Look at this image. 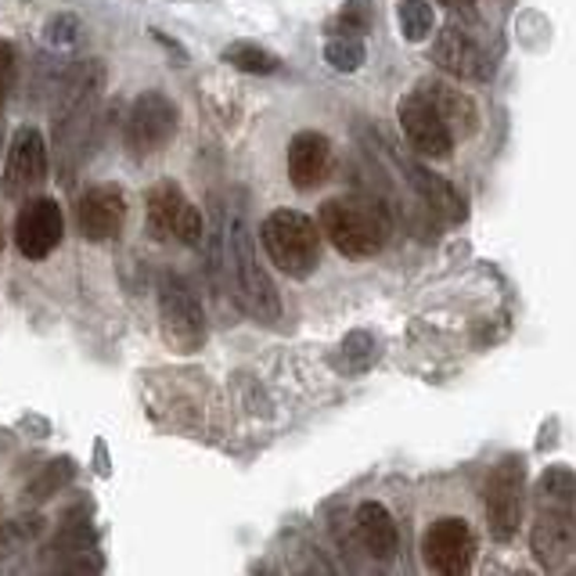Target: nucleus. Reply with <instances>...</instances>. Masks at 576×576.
I'll return each mask as SVG.
<instances>
[{
    "label": "nucleus",
    "instance_id": "6e6552de",
    "mask_svg": "<svg viewBox=\"0 0 576 576\" xmlns=\"http://www.w3.org/2000/svg\"><path fill=\"white\" fill-rule=\"evenodd\" d=\"M148 235L159 241H180V246H199L206 235V224L199 206L180 191L173 180H159L148 191Z\"/></svg>",
    "mask_w": 576,
    "mask_h": 576
},
{
    "label": "nucleus",
    "instance_id": "c85d7f7f",
    "mask_svg": "<svg viewBox=\"0 0 576 576\" xmlns=\"http://www.w3.org/2000/svg\"><path fill=\"white\" fill-rule=\"evenodd\" d=\"M43 33H48L51 48L66 51V48H72V43H76V37H80V19H76V14H54Z\"/></svg>",
    "mask_w": 576,
    "mask_h": 576
},
{
    "label": "nucleus",
    "instance_id": "f257e3e1",
    "mask_svg": "<svg viewBox=\"0 0 576 576\" xmlns=\"http://www.w3.org/2000/svg\"><path fill=\"white\" fill-rule=\"evenodd\" d=\"M217 267L227 281V288L235 292V299L246 307L256 321L275 325L281 317V296L270 275L264 270L260 256L252 246V231L246 224V213L238 206L224 209L217 220Z\"/></svg>",
    "mask_w": 576,
    "mask_h": 576
},
{
    "label": "nucleus",
    "instance_id": "4468645a",
    "mask_svg": "<svg viewBox=\"0 0 576 576\" xmlns=\"http://www.w3.org/2000/svg\"><path fill=\"white\" fill-rule=\"evenodd\" d=\"M529 548L544 569H563L576 555V512L569 508H537Z\"/></svg>",
    "mask_w": 576,
    "mask_h": 576
},
{
    "label": "nucleus",
    "instance_id": "5701e85b",
    "mask_svg": "<svg viewBox=\"0 0 576 576\" xmlns=\"http://www.w3.org/2000/svg\"><path fill=\"white\" fill-rule=\"evenodd\" d=\"M397 22H400V33L407 43H421L436 33V8L429 0H400Z\"/></svg>",
    "mask_w": 576,
    "mask_h": 576
},
{
    "label": "nucleus",
    "instance_id": "423d86ee",
    "mask_svg": "<svg viewBox=\"0 0 576 576\" xmlns=\"http://www.w3.org/2000/svg\"><path fill=\"white\" fill-rule=\"evenodd\" d=\"M483 512H487V529L494 540L508 544L523 526L526 515V468L523 458H501L487 476V490H483Z\"/></svg>",
    "mask_w": 576,
    "mask_h": 576
},
{
    "label": "nucleus",
    "instance_id": "7c9ffc66",
    "mask_svg": "<svg viewBox=\"0 0 576 576\" xmlns=\"http://www.w3.org/2000/svg\"><path fill=\"white\" fill-rule=\"evenodd\" d=\"M436 4H447L450 11L465 14V19H473V14H476V0H436Z\"/></svg>",
    "mask_w": 576,
    "mask_h": 576
},
{
    "label": "nucleus",
    "instance_id": "a878e982",
    "mask_svg": "<svg viewBox=\"0 0 576 576\" xmlns=\"http://www.w3.org/2000/svg\"><path fill=\"white\" fill-rule=\"evenodd\" d=\"M43 534L40 515H19V519H0V558H11L14 552H22L26 544H33Z\"/></svg>",
    "mask_w": 576,
    "mask_h": 576
},
{
    "label": "nucleus",
    "instance_id": "9d476101",
    "mask_svg": "<svg viewBox=\"0 0 576 576\" xmlns=\"http://www.w3.org/2000/svg\"><path fill=\"white\" fill-rule=\"evenodd\" d=\"M421 555H426V566L439 576H465L476 563V534L465 519H444L429 523L426 537H421Z\"/></svg>",
    "mask_w": 576,
    "mask_h": 576
},
{
    "label": "nucleus",
    "instance_id": "20e7f679",
    "mask_svg": "<svg viewBox=\"0 0 576 576\" xmlns=\"http://www.w3.org/2000/svg\"><path fill=\"white\" fill-rule=\"evenodd\" d=\"M260 241L281 275L310 278L321 264V224H314L299 209H275L260 224Z\"/></svg>",
    "mask_w": 576,
    "mask_h": 576
},
{
    "label": "nucleus",
    "instance_id": "f03ea898",
    "mask_svg": "<svg viewBox=\"0 0 576 576\" xmlns=\"http://www.w3.org/2000/svg\"><path fill=\"white\" fill-rule=\"evenodd\" d=\"M101 95H105V66L98 58H83V62H76L58 80L51 101V130L58 156H62V170H72L76 151L87 145L90 130H95Z\"/></svg>",
    "mask_w": 576,
    "mask_h": 576
},
{
    "label": "nucleus",
    "instance_id": "bb28decb",
    "mask_svg": "<svg viewBox=\"0 0 576 576\" xmlns=\"http://www.w3.org/2000/svg\"><path fill=\"white\" fill-rule=\"evenodd\" d=\"M339 360H342L346 371L368 368V364L375 360V339L368 336V331H354V336H346L342 350H339Z\"/></svg>",
    "mask_w": 576,
    "mask_h": 576
},
{
    "label": "nucleus",
    "instance_id": "dca6fc26",
    "mask_svg": "<svg viewBox=\"0 0 576 576\" xmlns=\"http://www.w3.org/2000/svg\"><path fill=\"white\" fill-rule=\"evenodd\" d=\"M48 558L58 573H95V569H101L95 526H90L83 515L69 519L62 529H58V537L51 540Z\"/></svg>",
    "mask_w": 576,
    "mask_h": 576
},
{
    "label": "nucleus",
    "instance_id": "c756f323",
    "mask_svg": "<svg viewBox=\"0 0 576 576\" xmlns=\"http://www.w3.org/2000/svg\"><path fill=\"white\" fill-rule=\"evenodd\" d=\"M11 72H14V48L8 40H0V109H4V101H8Z\"/></svg>",
    "mask_w": 576,
    "mask_h": 576
},
{
    "label": "nucleus",
    "instance_id": "2f4dec72",
    "mask_svg": "<svg viewBox=\"0 0 576 576\" xmlns=\"http://www.w3.org/2000/svg\"><path fill=\"white\" fill-rule=\"evenodd\" d=\"M4 241H8V231H4V224H0V249H4Z\"/></svg>",
    "mask_w": 576,
    "mask_h": 576
},
{
    "label": "nucleus",
    "instance_id": "7ed1b4c3",
    "mask_svg": "<svg viewBox=\"0 0 576 576\" xmlns=\"http://www.w3.org/2000/svg\"><path fill=\"white\" fill-rule=\"evenodd\" d=\"M321 235L350 260L383 252L389 235L386 209L364 195H339L321 206Z\"/></svg>",
    "mask_w": 576,
    "mask_h": 576
},
{
    "label": "nucleus",
    "instance_id": "1a4fd4ad",
    "mask_svg": "<svg viewBox=\"0 0 576 576\" xmlns=\"http://www.w3.org/2000/svg\"><path fill=\"white\" fill-rule=\"evenodd\" d=\"M51 170V156H48V141L37 127H22L11 138L8 159H4V173H0V191L8 199H29L37 195V188L48 180Z\"/></svg>",
    "mask_w": 576,
    "mask_h": 576
},
{
    "label": "nucleus",
    "instance_id": "cd10ccee",
    "mask_svg": "<svg viewBox=\"0 0 576 576\" xmlns=\"http://www.w3.org/2000/svg\"><path fill=\"white\" fill-rule=\"evenodd\" d=\"M339 33H368L371 29V0H346V8L339 11L336 22Z\"/></svg>",
    "mask_w": 576,
    "mask_h": 576
},
{
    "label": "nucleus",
    "instance_id": "2eb2a0df",
    "mask_svg": "<svg viewBox=\"0 0 576 576\" xmlns=\"http://www.w3.org/2000/svg\"><path fill=\"white\" fill-rule=\"evenodd\" d=\"M433 62L450 72V76H458V80H490V72H494V62H490V54L487 48L473 37V33H465L461 26H447L444 33L436 37L433 43Z\"/></svg>",
    "mask_w": 576,
    "mask_h": 576
},
{
    "label": "nucleus",
    "instance_id": "aec40b11",
    "mask_svg": "<svg viewBox=\"0 0 576 576\" xmlns=\"http://www.w3.org/2000/svg\"><path fill=\"white\" fill-rule=\"evenodd\" d=\"M354 526H357V537L360 544L368 548V555L375 558H397L400 552V534H397V523H393V515L386 505L378 501H364L354 515Z\"/></svg>",
    "mask_w": 576,
    "mask_h": 576
},
{
    "label": "nucleus",
    "instance_id": "39448f33",
    "mask_svg": "<svg viewBox=\"0 0 576 576\" xmlns=\"http://www.w3.org/2000/svg\"><path fill=\"white\" fill-rule=\"evenodd\" d=\"M156 299H159V328L166 346L173 354H199L209 339V325L191 285L180 275H173V270H162L156 285Z\"/></svg>",
    "mask_w": 576,
    "mask_h": 576
},
{
    "label": "nucleus",
    "instance_id": "a211bd4d",
    "mask_svg": "<svg viewBox=\"0 0 576 576\" xmlns=\"http://www.w3.org/2000/svg\"><path fill=\"white\" fill-rule=\"evenodd\" d=\"M397 166H400V173L407 177V185L415 188V195L433 209V213H439V217L450 220V224L465 220V199H461L458 191H454L450 180H444L439 173L426 170V166H421V162L404 159V156L397 159Z\"/></svg>",
    "mask_w": 576,
    "mask_h": 576
},
{
    "label": "nucleus",
    "instance_id": "f3484780",
    "mask_svg": "<svg viewBox=\"0 0 576 576\" xmlns=\"http://www.w3.org/2000/svg\"><path fill=\"white\" fill-rule=\"evenodd\" d=\"M331 166V141L317 130H302L288 145V180L299 191L317 188L328 177Z\"/></svg>",
    "mask_w": 576,
    "mask_h": 576
},
{
    "label": "nucleus",
    "instance_id": "9b49d317",
    "mask_svg": "<svg viewBox=\"0 0 576 576\" xmlns=\"http://www.w3.org/2000/svg\"><path fill=\"white\" fill-rule=\"evenodd\" d=\"M62 206L51 195H29L19 217H14V246H19L26 260H48L58 249V241H62Z\"/></svg>",
    "mask_w": 576,
    "mask_h": 576
},
{
    "label": "nucleus",
    "instance_id": "b1692460",
    "mask_svg": "<svg viewBox=\"0 0 576 576\" xmlns=\"http://www.w3.org/2000/svg\"><path fill=\"white\" fill-rule=\"evenodd\" d=\"M325 62L336 72H357L364 62H368V48L357 33H339L325 40Z\"/></svg>",
    "mask_w": 576,
    "mask_h": 576
},
{
    "label": "nucleus",
    "instance_id": "0eeeda50",
    "mask_svg": "<svg viewBox=\"0 0 576 576\" xmlns=\"http://www.w3.org/2000/svg\"><path fill=\"white\" fill-rule=\"evenodd\" d=\"M177 130H180V109L170 95L151 87L133 98L127 112V145L138 159L159 156L177 138Z\"/></svg>",
    "mask_w": 576,
    "mask_h": 576
},
{
    "label": "nucleus",
    "instance_id": "393cba45",
    "mask_svg": "<svg viewBox=\"0 0 576 576\" xmlns=\"http://www.w3.org/2000/svg\"><path fill=\"white\" fill-rule=\"evenodd\" d=\"M224 62L238 69V72H252V76H270V72H278V54H270L264 51L260 43H231V48H224Z\"/></svg>",
    "mask_w": 576,
    "mask_h": 576
},
{
    "label": "nucleus",
    "instance_id": "6ab92c4d",
    "mask_svg": "<svg viewBox=\"0 0 576 576\" xmlns=\"http://www.w3.org/2000/svg\"><path fill=\"white\" fill-rule=\"evenodd\" d=\"M418 90L433 101V109L444 116V123L450 127L454 138H473L479 130V109L465 90L450 87L447 80H421Z\"/></svg>",
    "mask_w": 576,
    "mask_h": 576
},
{
    "label": "nucleus",
    "instance_id": "f8f14e48",
    "mask_svg": "<svg viewBox=\"0 0 576 576\" xmlns=\"http://www.w3.org/2000/svg\"><path fill=\"white\" fill-rule=\"evenodd\" d=\"M397 119H400L404 138L411 141V148L418 151L421 159H447L454 151L450 127L444 123V116L433 109V101L421 95L418 87L400 101Z\"/></svg>",
    "mask_w": 576,
    "mask_h": 576
},
{
    "label": "nucleus",
    "instance_id": "4be33fe9",
    "mask_svg": "<svg viewBox=\"0 0 576 576\" xmlns=\"http://www.w3.org/2000/svg\"><path fill=\"white\" fill-rule=\"evenodd\" d=\"M537 508L576 512V473H569L566 465H552L537 483Z\"/></svg>",
    "mask_w": 576,
    "mask_h": 576
},
{
    "label": "nucleus",
    "instance_id": "412c9836",
    "mask_svg": "<svg viewBox=\"0 0 576 576\" xmlns=\"http://www.w3.org/2000/svg\"><path fill=\"white\" fill-rule=\"evenodd\" d=\"M72 476H76L72 458H54V461H48L33 479H29V487L22 490L26 505H43L48 497L62 494L69 483H72Z\"/></svg>",
    "mask_w": 576,
    "mask_h": 576
},
{
    "label": "nucleus",
    "instance_id": "ddd939ff",
    "mask_svg": "<svg viewBox=\"0 0 576 576\" xmlns=\"http://www.w3.org/2000/svg\"><path fill=\"white\" fill-rule=\"evenodd\" d=\"M127 224V195L116 185H95L76 202V227L87 241H112Z\"/></svg>",
    "mask_w": 576,
    "mask_h": 576
}]
</instances>
